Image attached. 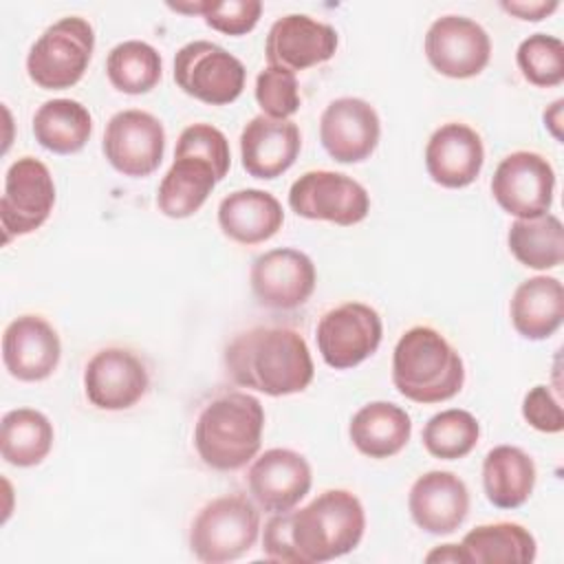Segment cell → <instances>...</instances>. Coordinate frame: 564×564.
Masks as SVG:
<instances>
[{"mask_svg":"<svg viewBox=\"0 0 564 564\" xmlns=\"http://www.w3.org/2000/svg\"><path fill=\"white\" fill-rule=\"evenodd\" d=\"M62 357L57 330L40 315L15 317L2 335V361L18 381L48 379Z\"/></svg>","mask_w":564,"mask_h":564,"instance_id":"obj_19","label":"cell"},{"mask_svg":"<svg viewBox=\"0 0 564 564\" xmlns=\"http://www.w3.org/2000/svg\"><path fill=\"white\" fill-rule=\"evenodd\" d=\"M249 282L258 304L275 311H291L308 302L317 284V271L304 251L280 247L264 251L253 260Z\"/></svg>","mask_w":564,"mask_h":564,"instance_id":"obj_14","label":"cell"},{"mask_svg":"<svg viewBox=\"0 0 564 564\" xmlns=\"http://www.w3.org/2000/svg\"><path fill=\"white\" fill-rule=\"evenodd\" d=\"M218 181L220 178L209 161L174 152V163L159 183V212L167 218H189L205 205Z\"/></svg>","mask_w":564,"mask_h":564,"instance_id":"obj_25","label":"cell"},{"mask_svg":"<svg viewBox=\"0 0 564 564\" xmlns=\"http://www.w3.org/2000/svg\"><path fill=\"white\" fill-rule=\"evenodd\" d=\"M289 207L308 220H326L341 227L361 223L370 212L366 187L348 174L311 170L293 181Z\"/></svg>","mask_w":564,"mask_h":564,"instance_id":"obj_8","label":"cell"},{"mask_svg":"<svg viewBox=\"0 0 564 564\" xmlns=\"http://www.w3.org/2000/svg\"><path fill=\"white\" fill-rule=\"evenodd\" d=\"M163 73L159 51L141 40H126L110 48L106 57V75L110 84L126 95H143L152 90Z\"/></svg>","mask_w":564,"mask_h":564,"instance_id":"obj_32","label":"cell"},{"mask_svg":"<svg viewBox=\"0 0 564 564\" xmlns=\"http://www.w3.org/2000/svg\"><path fill=\"white\" fill-rule=\"evenodd\" d=\"M176 154H194L205 161H209L223 181L231 165V152L229 141L223 134V130L214 128L212 123H192L187 126L176 141Z\"/></svg>","mask_w":564,"mask_h":564,"instance_id":"obj_36","label":"cell"},{"mask_svg":"<svg viewBox=\"0 0 564 564\" xmlns=\"http://www.w3.org/2000/svg\"><path fill=\"white\" fill-rule=\"evenodd\" d=\"M465 564H529L538 555L535 538L518 522L480 524L460 542Z\"/></svg>","mask_w":564,"mask_h":564,"instance_id":"obj_29","label":"cell"},{"mask_svg":"<svg viewBox=\"0 0 564 564\" xmlns=\"http://www.w3.org/2000/svg\"><path fill=\"white\" fill-rule=\"evenodd\" d=\"M509 317L524 339H549L564 319L562 282L551 275H533L520 282L509 302Z\"/></svg>","mask_w":564,"mask_h":564,"instance_id":"obj_24","label":"cell"},{"mask_svg":"<svg viewBox=\"0 0 564 564\" xmlns=\"http://www.w3.org/2000/svg\"><path fill=\"white\" fill-rule=\"evenodd\" d=\"M150 377L143 361L126 348H101L84 370L88 401L108 412L128 410L148 392Z\"/></svg>","mask_w":564,"mask_h":564,"instance_id":"obj_17","label":"cell"},{"mask_svg":"<svg viewBox=\"0 0 564 564\" xmlns=\"http://www.w3.org/2000/svg\"><path fill=\"white\" fill-rule=\"evenodd\" d=\"M555 192V172L551 163L529 150L507 154L491 178L496 203L516 218H535L549 214Z\"/></svg>","mask_w":564,"mask_h":564,"instance_id":"obj_12","label":"cell"},{"mask_svg":"<svg viewBox=\"0 0 564 564\" xmlns=\"http://www.w3.org/2000/svg\"><path fill=\"white\" fill-rule=\"evenodd\" d=\"M348 434L364 456L390 458L408 445L412 436V419L397 403L372 401L352 414Z\"/></svg>","mask_w":564,"mask_h":564,"instance_id":"obj_26","label":"cell"},{"mask_svg":"<svg viewBox=\"0 0 564 564\" xmlns=\"http://www.w3.org/2000/svg\"><path fill=\"white\" fill-rule=\"evenodd\" d=\"M425 449L441 460L465 458L480 438V425L476 416L460 408H449L434 414L423 427Z\"/></svg>","mask_w":564,"mask_h":564,"instance_id":"obj_33","label":"cell"},{"mask_svg":"<svg viewBox=\"0 0 564 564\" xmlns=\"http://www.w3.org/2000/svg\"><path fill=\"white\" fill-rule=\"evenodd\" d=\"M302 148L300 128L289 119L253 117L240 132L242 167L253 178L271 181L284 174Z\"/></svg>","mask_w":564,"mask_h":564,"instance_id":"obj_22","label":"cell"},{"mask_svg":"<svg viewBox=\"0 0 564 564\" xmlns=\"http://www.w3.org/2000/svg\"><path fill=\"white\" fill-rule=\"evenodd\" d=\"M55 205L51 170L35 156H20L4 174L0 198V225L4 242L40 229Z\"/></svg>","mask_w":564,"mask_h":564,"instance_id":"obj_9","label":"cell"},{"mask_svg":"<svg viewBox=\"0 0 564 564\" xmlns=\"http://www.w3.org/2000/svg\"><path fill=\"white\" fill-rule=\"evenodd\" d=\"M337 31L304 13H289L278 18L264 42V57L269 66L284 70H304L328 62L337 51Z\"/></svg>","mask_w":564,"mask_h":564,"instance_id":"obj_16","label":"cell"},{"mask_svg":"<svg viewBox=\"0 0 564 564\" xmlns=\"http://www.w3.org/2000/svg\"><path fill=\"white\" fill-rule=\"evenodd\" d=\"M247 79L245 64L216 42L194 40L174 55L176 86L209 106H225L240 97Z\"/></svg>","mask_w":564,"mask_h":564,"instance_id":"obj_7","label":"cell"},{"mask_svg":"<svg viewBox=\"0 0 564 564\" xmlns=\"http://www.w3.org/2000/svg\"><path fill=\"white\" fill-rule=\"evenodd\" d=\"M408 509L419 529L432 535H447L469 513V489L456 474L432 469L412 482Z\"/></svg>","mask_w":564,"mask_h":564,"instance_id":"obj_21","label":"cell"},{"mask_svg":"<svg viewBox=\"0 0 564 564\" xmlns=\"http://www.w3.org/2000/svg\"><path fill=\"white\" fill-rule=\"evenodd\" d=\"M198 15L214 31H220L225 35H245L258 24L262 15V2L260 0H227V2L200 0Z\"/></svg>","mask_w":564,"mask_h":564,"instance_id":"obj_37","label":"cell"},{"mask_svg":"<svg viewBox=\"0 0 564 564\" xmlns=\"http://www.w3.org/2000/svg\"><path fill=\"white\" fill-rule=\"evenodd\" d=\"M392 383L414 403H441L465 383V366L456 348L430 326L408 328L392 352Z\"/></svg>","mask_w":564,"mask_h":564,"instance_id":"obj_2","label":"cell"},{"mask_svg":"<svg viewBox=\"0 0 564 564\" xmlns=\"http://www.w3.org/2000/svg\"><path fill=\"white\" fill-rule=\"evenodd\" d=\"M381 337L383 322L379 313L364 302H346L326 311L315 328L317 350L335 370L359 366L372 357Z\"/></svg>","mask_w":564,"mask_h":564,"instance_id":"obj_10","label":"cell"},{"mask_svg":"<svg viewBox=\"0 0 564 564\" xmlns=\"http://www.w3.org/2000/svg\"><path fill=\"white\" fill-rule=\"evenodd\" d=\"M264 430V408L247 392H229L203 408L194 425L198 458L218 471H234L256 458Z\"/></svg>","mask_w":564,"mask_h":564,"instance_id":"obj_3","label":"cell"},{"mask_svg":"<svg viewBox=\"0 0 564 564\" xmlns=\"http://www.w3.org/2000/svg\"><path fill=\"white\" fill-rule=\"evenodd\" d=\"M425 562H463L465 564V557H463L460 544H443L430 551L425 555Z\"/></svg>","mask_w":564,"mask_h":564,"instance_id":"obj_42","label":"cell"},{"mask_svg":"<svg viewBox=\"0 0 564 564\" xmlns=\"http://www.w3.org/2000/svg\"><path fill=\"white\" fill-rule=\"evenodd\" d=\"M507 245L513 258L535 271L555 269L564 258V227L555 214L518 218L511 223Z\"/></svg>","mask_w":564,"mask_h":564,"instance_id":"obj_31","label":"cell"},{"mask_svg":"<svg viewBox=\"0 0 564 564\" xmlns=\"http://www.w3.org/2000/svg\"><path fill=\"white\" fill-rule=\"evenodd\" d=\"M256 101L262 115L271 119H289L295 115L302 104L295 73L275 66L262 68L256 77Z\"/></svg>","mask_w":564,"mask_h":564,"instance_id":"obj_35","label":"cell"},{"mask_svg":"<svg viewBox=\"0 0 564 564\" xmlns=\"http://www.w3.org/2000/svg\"><path fill=\"white\" fill-rule=\"evenodd\" d=\"M366 529L361 500L346 489H326L306 507L289 511V533L302 564H322L359 546Z\"/></svg>","mask_w":564,"mask_h":564,"instance_id":"obj_4","label":"cell"},{"mask_svg":"<svg viewBox=\"0 0 564 564\" xmlns=\"http://www.w3.org/2000/svg\"><path fill=\"white\" fill-rule=\"evenodd\" d=\"M260 533V513L256 505L229 494L207 502L192 522L189 549L196 560L223 564L251 551Z\"/></svg>","mask_w":564,"mask_h":564,"instance_id":"obj_5","label":"cell"},{"mask_svg":"<svg viewBox=\"0 0 564 564\" xmlns=\"http://www.w3.org/2000/svg\"><path fill=\"white\" fill-rule=\"evenodd\" d=\"M93 51V24L86 18L66 15L33 42L26 55V73L44 90H64L84 77Z\"/></svg>","mask_w":564,"mask_h":564,"instance_id":"obj_6","label":"cell"},{"mask_svg":"<svg viewBox=\"0 0 564 564\" xmlns=\"http://www.w3.org/2000/svg\"><path fill=\"white\" fill-rule=\"evenodd\" d=\"M262 553L267 560L273 562H289V564H302L300 555L293 549L291 533H289V511L273 513L269 522L264 524L262 533Z\"/></svg>","mask_w":564,"mask_h":564,"instance_id":"obj_39","label":"cell"},{"mask_svg":"<svg viewBox=\"0 0 564 564\" xmlns=\"http://www.w3.org/2000/svg\"><path fill=\"white\" fill-rule=\"evenodd\" d=\"M223 359L234 383L269 397L304 392L315 375L304 337L286 326H256L236 335Z\"/></svg>","mask_w":564,"mask_h":564,"instance_id":"obj_1","label":"cell"},{"mask_svg":"<svg viewBox=\"0 0 564 564\" xmlns=\"http://www.w3.org/2000/svg\"><path fill=\"white\" fill-rule=\"evenodd\" d=\"M101 150L119 174L143 178L163 161L165 128L145 110H119L106 123Z\"/></svg>","mask_w":564,"mask_h":564,"instance_id":"obj_11","label":"cell"},{"mask_svg":"<svg viewBox=\"0 0 564 564\" xmlns=\"http://www.w3.org/2000/svg\"><path fill=\"white\" fill-rule=\"evenodd\" d=\"M562 106L564 99H555L546 110H544V126L549 128V132L562 141Z\"/></svg>","mask_w":564,"mask_h":564,"instance_id":"obj_41","label":"cell"},{"mask_svg":"<svg viewBox=\"0 0 564 564\" xmlns=\"http://www.w3.org/2000/svg\"><path fill=\"white\" fill-rule=\"evenodd\" d=\"M253 500L269 513H284L297 507L313 485L308 460L286 447H273L260 454L247 474Z\"/></svg>","mask_w":564,"mask_h":564,"instance_id":"obj_18","label":"cell"},{"mask_svg":"<svg viewBox=\"0 0 564 564\" xmlns=\"http://www.w3.org/2000/svg\"><path fill=\"white\" fill-rule=\"evenodd\" d=\"M516 62L522 77L538 86L551 88L564 79V44L549 33H533L518 44Z\"/></svg>","mask_w":564,"mask_h":564,"instance_id":"obj_34","label":"cell"},{"mask_svg":"<svg viewBox=\"0 0 564 564\" xmlns=\"http://www.w3.org/2000/svg\"><path fill=\"white\" fill-rule=\"evenodd\" d=\"M381 137L377 110L359 97L333 99L319 117V141L337 163L366 161Z\"/></svg>","mask_w":564,"mask_h":564,"instance_id":"obj_15","label":"cell"},{"mask_svg":"<svg viewBox=\"0 0 564 564\" xmlns=\"http://www.w3.org/2000/svg\"><path fill=\"white\" fill-rule=\"evenodd\" d=\"M500 7L518 18V20H524V22H540L544 18H549L557 7L560 2L557 0H535V2H527V0H502Z\"/></svg>","mask_w":564,"mask_h":564,"instance_id":"obj_40","label":"cell"},{"mask_svg":"<svg viewBox=\"0 0 564 564\" xmlns=\"http://www.w3.org/2000/svg\"><path fill=\"white\" fill-rule=\"evenodd\" d=\"M485 163V145L480 134L460 121L436 128L425 145V170L430 178L449 189L471 185Z\"/></svg>","mask_w":564,"mask_h":564,"instance_id":"obj_20","label":"cell"},{"mask_svg":"<svg viewBox=\"0 0 564 564\" xmlns=\"http://www.w3.org/2000/svg\"><path fill=\"white\" fill-rule=\"evenodd\" d=\"M90 134L93 117L75 99H48L33 115V137L48 152L75 154L88 143Z\"/></svg>","mask_w":564,"mask_h":564,"instance_id":"obj_28","label":"cell"},{"mask_svg":"<svg viewBox=\"0 0 564 564\" xmlns=\"http://www.w3.org/2000/svg\"><path fill=\"white\" fill-rule=\"evenodd\" d=\"M423 46L432 68L452 79L480 75L491 57L489 33L465 15L436 18L425 33Z\"/></svg>","mask_w":564,"mask_h":564,"instance_id":"obj_13","label":"cell"},{"mask_svg":"<svg viewBox=\"0 0 564 564\" xmlns=\"http://www.w3.org/2000/svg\"><path fill=\"white\" fill-rule=\"evenodd\" d=\"M524 421L546 434H557L564 427L562 405L549 386H533L522 399Z\"/></svg>","mask_w":564,"mask_h":564,"instance_id":"obj_38","label":"cell"},{"mask_svg":"<svg viewBox=\"0 0 564 564\" xmlns=\"http://www.w3.org/2000/svg\"><path fill=\"white\" fill-rule=\"evenodd\" d=\"M284 223L280 200L256 187L236 189L218 205V227L240 245H258L273 238Z\"/></svg>","mask_w":564,"mask_h":564,"instance_id":"obj_23","label":"cell"},{"mask_svg":"<svg viewBox=\"0 0 564 564\" xmlns=\"http://www.w3.org/2000/svg\"><path fill=\"white\" fill-rule=\"evenodd\" d=\"M53 423L33 408H15L0 423V454L13 467L40 465L53 447Z\"/></svg>","mask_w":564,"mask_h":564,"instance_id":"obj_30","label":"cell"},{"mask_svg":"<svg viewBox=\"0 0 564 564\" xmlns=\"http://www.w3.org/2000/svg\"><path fill=\"white\" fill-rule=\"evenodd\" d=\"M535 463L516 445H496L482 460V489L498 509L522 507L535 487Z\"/></svg>","mask_w":564,"mask_h":564,"instance_id":"obj_27","label":"cell"}]
</instances>
